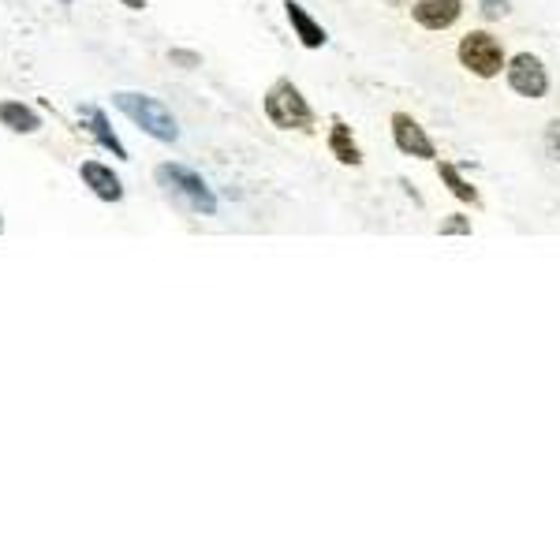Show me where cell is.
<instances>
[{
	"label": "cell",
	"mask_w": 560,
	"mask_h": 560,
	"mask_svg": "<svg viewBox=\"0 0 560 560\" xmlns=\"http://www.w3.org/2000/svg\"><path fill=\"white\" fill-rule=\"evenodd\" d=\"M112 105L124 112L131 124H139L150 139H157V142L180 139V124H176V116H172V112H168L157 98H150V94H131V90H120V94H112Z\"/></svg>",
	"instance_id": "1"
},
{
	"label": "cell",
	"mask_w": 560,
	"mask_h": 560,
	"mask_svg": "<svg viewBox=\"0 0 560 560\" xmlns=\"http://www.w3.org/2000/svg\"><path fill=\"white\" fill-rule=\"evenodd\" d=\"M262 109H266L269 124L280 127V131H310L314 127V109L307 105L303 90L292 79H277V83L269 86Z\"/></svg>",
	"instance_id": "2"
},
{
	"label": "cell",
	"mask_w": 560,
	"mask_h": 560,
	"mask_svg": "<svg viewBox=\"0 0 560 560\" xmlns=\"http://www.w3.org/2000/svg\"><path fill=\"white\" fill-rule=\"evenodd\" d=\"M154 176L168 195L180 198L191 213H202V217H213V213H217V195L206 187V180H202L198 172H191V168H183V165H168L165 161V165L154 168Z\"/></svg>",
	"instance_id": "3"
},
{
	"label": "cell",
	"mask_w": 560,
	"mask_h": 560,
	"mask_svg": "<svg viewBox=\"0 0 560 560\" xmlns=\"http://www.w3.org/2000/svg\"><path fill=\"white\" fill-rule=\"evenodd\" d=\"M456 56H460V64L471 75H478V79H497L504 71V49L501 42L493 38V34H486V30H471V34H463L460 38V49H456Z\"/></svg>",
	"instance_id": "4"
},
{
	"label": "cell",
	"mask_w": 560,
	"mask_h": 560,
	"mask_svg": "<svg viewBox=\"0 0 560 560\" xmlns=\"http://www.w3.org/2000/svg\"><path fill=\"white\" fill-rule=\"evenodd\" d=\"M504 75H508V86L516 90L519 98L538 101V98H546L549 94V71L534 53L512 56V60L504 64Z\"/></svg>",
	"instance_id": "5"
},
{
	"label": "cell",
	"mask_w": 560,
	"mask_h": 560,
	"mask_svg": "<svg viewBox=\"0 0 560 560\" xmlns=\"http://www.w3.org/2000/svg\"><path fill=\"white\" fill-rule=\"evenodd\" d=\"M392 142H396V150L407 157H419V161H434L437 157L434 139L426 135V127H422L411 112H392Z\"/></svg>",
	"instance_id": "6"
},
{
	"label": "cell",
	"mask_w": 560,
	"mask_h": 560,
	"mask_svg": "<svg viewBox=\"0 0 560 560\" xmlns=\"http://www.w3.org/2000/svg\"><path fill=\"white\" fill-rule=\"evenodd\" d=\"M463 15L460 0H415L411 4V19L422 30H448L456 27V19Z\"/></svg>",
	"instance_id": "7"
},
{
	"label": "cell",
	"mask_w": 560,
	"mask_h": 560,
	"mask_svg": "<svg viewBox=\"0 0 560 560\" xmlns=\"http://www.w3.org/2000/svg\"><path fill=\"white\" fill-rule=\"evenodd\" d=\"M284 15H288V23H292L295 38H299V45H303V49H322V45L329 42L325 27L307 12V8H303V4H295V0H284Z\"/></svg>",
	"instance_id": "8"
},
{
	"label": "cell",
	"mask_w": 560,
	"mask_h": 560,
	"mask_svg": "<svg viewBox=\"0 0 560 560\" xmlns=\"http://www.w3.org/2000/svg\"><path fill=\"white\" fill-rule=\"evenodd\" d=\"M79 176H83V183L101 198V202H120V198H124V183H120V176H116L112 168L101 165V161H83Z\"/></svg>",
	"instance_id": "9"
},
{
	"label": "cell",
	"mask_w": 560,
	"mask_h": 560,
	"mask_svg": "<svg viewBox=\"0 0 560 560\" xmlns=\"http://www.w3.org/2000/svg\"><path fill=\"white\" fill-rule=\"evenodd\" d=\"M83 127L98 139V146H105L112 157H120V161H127V150L124 142L116 139V131L109 127V120H105V112L98 109V105H83Z\"/></svg>",
	"instance_id": "10"
},
{
	"label": "cell",
	"mask_w": 560,
	"mask_h": 560,
	"mask_svg": "<svg viewBox=\"0 0 560 560\" xmlns=\"http://www.w3.org/2000/svg\"><path fill=\"white\" fill-rule=\"evenodd\" d=\"M0 124L8 131H19V135H34L42 127V116L23 101H0Z\"/></svg>",
	"instance_id": "11"
},
{
	"label": "cell",
	"mask_w": 560,
	"mask_h": 560,
	"mask_svg": "<svg viewBox=\"0 0 560 560\" xmlns=\"http://www.w3.org/2000/svg\"><path fill=\"white\" fill-rule=\"evenodd\" d=\"M329 154H333L340 165H351V168L363 165V150H359V142L351 139V127L340 124V120H336L333 131H329Z\"/></svg>",
	"instance_id": "12"
},
{
	"label": "cell",
	"mask_w": 560,
	"mask_h": 560,
	"mask_svg": "<svg viewBox=\"0 0 560 560\" xmlns=\"http://www.w3.org/2000/svg\"><path fill=\"white\" fill-rule=\"evenodd\" d=\"M437 176H441V183H445L448 191L460 198V202H471V206H478V202H482V198H478V191L467 180H463L460 168H456V165H448V161H437Z\"/></svg>",
	"instance_id": "13"
},
{
	"label": "cell",
	"mask_w": 560,
	"mask_h": 560,
	"mask_svg": "<svg viewBox=\"0 0 560 560\" xmlns=\"http://www.w3.org/2000/svg\"><path fill=\"white\" fill-rule=\"evenodd\" d=\"M441 236H471V221L463 213H452L445 224H441Z\"/></svg>",
	"instance_id": "14"
},
{
	"label": "cell",
	"mask_w": 560,
	"mask_h": 560,
	"mask_svg": "<svg viewBox=\"0 0 560 560\" xmlns=\"http://www.w3.org/2000/svg\"><path fill=\"white\" fill-rule=\"evenodd\" d=\"M478 12L486 15V19H504L512 8H508V0H478Z\"/></svg>",
	"instance_id": "15"
},
{
	"label": "cell",
	"mask_w": 560,
	"mask_h": 560,
	"mask_svg": "<svg viewBox=\"0 0 560 560\" xmlns=\"http://www.w3.org/2000/svg\"><path fill=\"white\" fill-rule=\"evenodd\" d=\"M546 150H549V157L560 161V120H553V124L546 127Z\"/></svg>",
	"instance_id": "16"
},
{
	"label": "cell",
	"mask_w": 560,
	"mask_h": 560,
	"mask_svg": "<svg viewBox=\"0 0 560 560\" xmlns=\"http://www.w3.org/2000/svg\"><path fill=\"white\" fill-rule=\"evenodd\" d=\"M172 60H176V64H187V68H195V64H198L195 53H172Z\"/></svg>",
	"instance_id": "17"
},
{
	"label": "cell",
	"mask_w": 560,
	"mask_h": 560,
	"mask_svg": "<svg viewBox=\"0 0 560 560\" xmlns=\"http://www.w3.org/2000/svg\"><path fill=\"white\" fill-rule=\"evenodd\" d=\"M120 4H124V8H131V12H142V8H146V0H120Z\"/></svg>",
	"instance_id": "18"
},
{
	"label": "cell",
	"mask_w": 560,
	"mask_h": 560,
	"mask_svg": "<svg viewBox=\"0 0 560 560\" xmlns=\"http://www.w3.org/2000/svg\"><path fill=\"white\" fill-rule=\"evenodd\" d=\"M56 4H64V8H71V0H56Z\"/></svg>",
	"instance_id": "19"
},
{
	"label": "cell",
	"mask_w": 560,
	"mask_h": 560,
	"mask_svg": "<svg viewBox=\"0 0 560 560\" xmlns=\"http://www.w3.org/2000/svg\"><path fill=\"white\" fill-rule=\"evenodd\" d=\"M389 4H404V0H389Z\"/></svg>",
	"instance_id": "20"
},
{
	"label": "cell",
	"mask_w": 560,
	"mask_h": 560,
	"mask_svg": "<svg viewBox=\"0 0 560 560\" xmlns=\"http://www.w3.org/2000/svg\"><path fill=\"white\" fill-rule=\"evenodd\" d=\"M0 228H4V221H0Z\"/></svg>",
	"instance_id": "21"
}]
</instances>
